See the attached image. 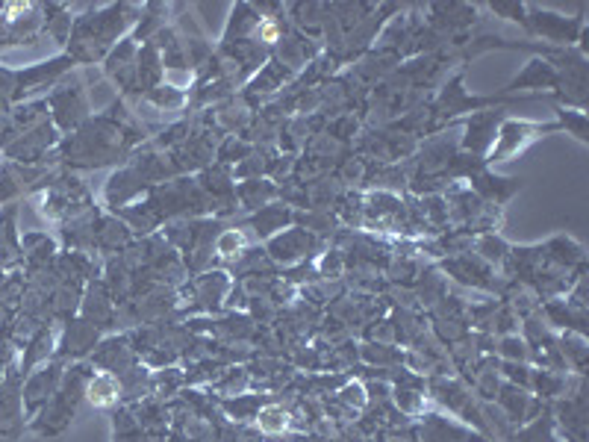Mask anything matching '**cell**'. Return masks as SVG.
<instances>
[{
    "label": "cell",
    "mask_w": 589,
    "mask_h": 442,
    "mask_svg": "<svg viewBox=\"0 0 589 442\" xmlns=\"http://www.w3.org/2000/svg\"><path fill=\"white\" fill-rule=\"evenodd\" d=\"M86 398H89V404H95V407H109V404H115L118 401V381L107 375V372H101V375H95L92 381H89V387H86Z\"/></svg>",
    "instance_id": "cell-1"
},
{
    "label": "cell",
    "mask_w": 589,
    "mask_h": 442,
    "mask_svg": "<svg viewBox=\"0 0 589 442\" xmlns=\"http://www.w3.org/2000/svg\"><path fill=\"white\" fill-rule=\"evenodd\" d=\"M257 425H260V431L263 434H283L286 428H289V413L283 410V407H263L260 410V416H257Z\"/></svg>",
    "instance_id": "cell-2"
},
{
    "label": "cell",
    "mask_w": 589,
    "mask_h": 442,
    "mask_svg": "<svg viewBox=\"0 0 589 442\" xmlns=\"http://www.w3.org/2000/svg\"><path fill=\"white\" fill-rule=\"evenodd\" d=\"M215 248H218L221 257H233V254H239V251L245 248V236H242L239 230H224V233L218 236Z\"/></svg>",
    "instance_id": "cell-3"
},
{
    "label": "cell",
    "mask_w": 589,
    "mask_h": 442,
    "mask_svg": "<svg viewBox=\"0 0 589 442\" xmlns=\"http://www.w3.org/2000/svg\"><path fill=\"white\" fill-rule=\"evenodd\" d=\"M260 36H263L266 42H274V39H277V24H274V21H263V24H260Z\"/></svg>",
    "instance_id": "cell-4"
}]
</instances>
